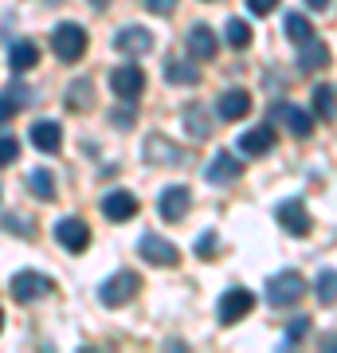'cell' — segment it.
I'll return each mask as SVG.
<instances>
[{"instance_id":"cell-36","label":"cell","mask_w":337,"mask_h":353,"mask_svg":"<svg viewBox=\"0 0 337 353\" xmlns=\"http://www.w3.org/2000/svg\"><path fill=\"white\" fill-rule=\"evenodd\" d=\"M110 122L114 126H134V110H130V106H125V110H114Z\"/></svg>"},{"instance_id":"cell-25","label":"cell","mask_w":337,"mask_h":353,"mask_svg":"<svg viewBox=\"0 0 337 353\" xmlns=\"http://www.w3.org/2000/svg\"><path fill=\"white\" fill-rule=\"evenodd\" d=\"M314 110H318V118H337V94L334 87H314Z\"/></svg>"},{"instance_id":"cell-24","label":"cell","mask_w":337,"mask_h":353,"mask_svg":"<svg viewBox=\"0 0 337 353\" xmlns=\"http://www.w3.org/2000/svg\"><path fill=\"white\" fill-rule=\"evenodd\" d=\"M185 126H188L192 138H208V134H212V122H208L204 106H188V110H185Z\"/></svg>"},{"instance_id":"cell-33","label":"cell","mask_w":337,"mask_h":353,"mask_svg":"<svg viewBox=\"0 0 337 353\" xmlns=\"http://www.w3.org/2000/svg\"><path fill=\"white\" fill-rule=\"evenodd\" d=\"M145 8H150L153 16H169L176 8V0H145Z\"/></svg>"},{"instance_id":"cell-39","label":"cell","mask_w":337,"mask_h":353,"mask_svg":"<svg viewBox=\"0 0 337 353\" xmlns=\"http://www.w3.org/2000/svg\"><path fill=\"white\" fill-rule=\"evenodd\" d=\"M90 4H94V8H106V0H90Z\"/></svg>"},{"instance_id":"cell-29","label":"cell","mask_w":337,"mask_h":353,"mask_svg":"<svg viewBox=\"0 0 337 353\" xmlns=\"http://www.w3.org/2000/svg\"><path fill=\"white\" fill-rule=\"evenodd\" d=\"M67 106H71V110H87V106H90V83H87V79L67 87Z\"/></svg>"},{"instance_id":"cell-18","label":"cell","mask_w":337,"mask_h":353,"mask_svg":"<svg viewBox=\"0 0 337 353\" xmlns=\"http://www.w3.org/2000/svg\"><path fill=\"white\" fill-rule=\"evenodd\" d=\"M188 51H192V59H212L216 51H220V43H216L212 28L208 24H196L192 32H188Z\"/></svg>"},{"instance_id":"cell-12","label":"cell","mask_w":337,"mask_h":353,"mask_svg":"<svg viewBox=\"0 0 337 353\" xmlns=\"http://www.w3.org/2000/svg\"><path fill=\"white\" fill-rule=\"evenodd\" d=\"M275 118L287 122V130L294 138H310L314 134V118L306 110H298V106H290V102H275Z\"/></svg>"},{"instance_id":"cell-2","label":"cell","mask_w":337,"mask_h":353,"mask_svg":"<svg viewBox=\"0 0 337 353\" xmlns=\"http://www.w3.org/2000/svg\"><path fill=\"white\" fill-rule=\"evenodd\" d=\"M51 51L59 55L63 63L83 59V51H87V28L83 24H59L51 32Z\"/></svg>"},{"instance_id":"cell-30","label":"cell","mask_w":337,"mask_h":353,"mask_svg":"<svg viewBox=\"0 0 337 353\" xmlns=\"http://www.w3.org/2000/svg\"><path fill=\"white\" fill-rule=\"evenodd\" d=\"M306 334H310V318H294V322H290V326H287V345H294V341H298V338H306Z\"/></svg>"},{"instance_id":"cell-28","label":"cell","mask_w":337,"mask_h":353,"mask_svg":"<svg viewBox=\"0 0 337 353\" xmlns=\"http://www.w3.org/2000/svg\"><path fill=\"white\" fill-rule=\"evenodd\" d=\"M145 150H150V157H165V165H181V157H185V153L176 150V145H169L165 138H150Z\"/></svg>"},{"instance_id":"cell-3","label":"cell","mask_w":337,"mask_h":353,"mask_svg":"<svg viewBox=\"0 0 337 353\" xmlns=\"http://www.w3.org/2000/svg\"><path fill=\"white\" fill-rule=\"evenodd\" d=\"M138 275L134 271H118L114 279H106L102 283V290H99V303L102 306H122V303H130L134 294H138Z\"/></svg>"},{"instance_id":"cell-13","label":"cell","mask_w":337,"mask_h":353,"mask_svg":"<svg viewBox=\"0 0 337 353\" xmlns=\"http://www.w3.org/2000/svg\"><path fill=\"white\" fill-rule=\"evenodd\" d=\"M114 48L122 51V55H145L153 48V36L145 28H122L118 36H114Z\"/></svg>"},{"instance_id":"cell-16","label":"cell","mask_w":337,"mask_h":353,"mask_svg":"<svg viewBox=\"0 0 337 353\" xmlns=\"http://www.w3.org/2000/svg\"><path fill=\"white\" fill-rule=\"evenodd\" d=\"M204 176H208L212 185H227V181H236V176H239V161H236V153L220 150V153L212 157V161H208Z\"/></svg>"},{"instance_id":"cell-31","label":"cell","mask_w":337,"mask_h":353,"mask_svg":"<svg viewBox=\"0 0 337 353\" xmlns=\"http://www.w3.org/2000/svg\"><path fill=\"white\" fill-rule=\"evenodd\" d=\"M0 157H4V165H12L16 157H20V145H16L12 134H4V145H0Z\"/></svg>"},{"instance_id":"cell-14","label":"cell","mask_w":337,"mask_h":353,"mask_svg":"<svg viewBox=\"0 0 337 353\" xmlns=\"http://www.w3.org/2000/svg\"><path fill=\"white\" fill-rule=\"evenodd\" d=\"M275 150V130H271V122H263V126L247 130L243 138H239V153H247V157H255V153H271Z\"/></svg>"},{"instance_id":"cell-5","label":"cell","mask_w":337,"mask_h":353,"mask_svg":"<svg viewBox=\"0 0 337 353\" xmlns=\"http://www.w3.org/2000/svg\"><path fill=\"white\" fill-rule=\"evenodd\" d=\"M48 290H51V279L39 275V271H20V275H12V283H8V294H12L16 303H36Z\"/></svg>"},{"instance_id":"cell-35","label":"cell","mask_w":337,"mask_h":353,"mask_svg":"<svg viewBox=\"0 0 337 353\" xmlns=\"http://www.w3.org/2000/svg\"><path fill=\"white\" fill-rule=\"evenodd\" d=\"M212 248H216V236H212V232H208V236H200V240H196L200 259H208V255H212Z\"/></svg>"},{"instance_id":"cell-15","label":"cell","mask_w":337,"mask_h":353,"mask_svg":"<svg viewBox=\"0 0 337 353\" xmlns=\"http://www.w3.org/2000/svg\"><path fill=\"white\" fill-rule=\"evenodd\" d=\"M216 110H220V118L224 122H236V118H247V110H251V94L247 90H224L220 94V102H216Z\"/></svg>"},{"instance_id":"cell-22","label":"cell","mask_w":337,"mask_h":353,"mask_svg":"<svg viewBox=\"0 0 337 353\" xmlns=\"http://www.w3.org/2000/svg\"><path fill=\"white\" fill-rule=\"evenodd\" d=\"M224 39H227V48L232 51H243L251 43V28H247V20H227V28H224Z\"/></svg>"},{"instance_id":"cell-17","label":"cell","mask_w":337,"mask_h":353,"mask_svg":"<svg viewBox=\"0 0 337 353\" xmlns=\"http://www.w3.org/2000/svg\"><path fill=\"white\" fill-rule=\"evenodd\" d=\"M322 67H329V48H325L322 39L302 43V48H298V71L314 75V71H322Z\"/></svg>"},{"instance_id":"cell-34","label":"cell","mask_w":337,"mask_h":353,"mask_svg":"<svg viewBox=\"0 0 337 353\" xmlns=\"http://www.w3.org/2000/svg\"><path fill=\"white\" fill-rule=\"evenodd\" d=\"M4 228H8V232H12V236H16V232H20V236H32V228H28V224H24V220H16V216H12V212L4 216Z\"/></svg>"},{"instance_id":"cell-9","label":"cell","mask_w":337,"mask_h":353,"mask_svg":"<svg viewBox=\"0 0 337 353\" xmlns=\"http://www.w3.org/2000/svg\"><path fill=\"white\" fill-rule=\"evenodd\" d=\"M275 220L287 228L290 236H310V212H306L302 201H283L275 208Z\"/></svg>"},{"instance_id":"cell-4","label":"cell","mask_w":337,"mask_h":353,"mask_svg":"<svg viewBox=\"0 0 337 353\" xmlns=\"http://www.w3.org/2000/svg\"><path fill=\"white\" fill-rule=\"evenodd\" d=\"M110 90L122 102H134L141 90H145V71H141V67H134V63L114 67V71H110Z\"/></svg>"},{"instance_id":"cell-1","label":"cell","mask_w":337,"mask_h":353,"mask_svg":"<svg viewBox=\"0 0 337 353\" xmlns=\"http://www.w3.org/2000/svg\"><path fill=\"white\" fill-rule=\"evenodd\" d=\"M306 294V279L298 271H278L267 279V303L271 306H294Z\"/></svg>"},{"instance_id":"cell-7","label":"cell","mask_w":337,"mask_h":353,"mask_svg":"<svg viewBox=\"0 0 337 353\" xmlns=\"http://www.w3.org/2000/svg\"><path fill=\"white\" fill-rule=\"evenodd\" d=\"M251 306H255V294H251V290H243V287L224 290V299H220V322L232 326V322H239L243 314H251Z\"/></svg>"},{"instance_id":"cell-21","label":"cell","mask_w":337,"mask_h":353,"mask_svg":"<svg viewBox=\"0 0 337 353\" xmlns=\"http://www.w3.org/2000/svg\"><path fill=\"white\" fill-rule=\"evenodd\" d=\"M8 63H12V71H32L39 63V48L28 43V39H16L12 48H8Z\"/></svg>"},{"instance_id":"cell-26","label":"cell","mask_w":337,"mask_h":353,"mask_svg":"<svg viewBox=\"0 0 337 353\" xmlns=\"http://www.w3.org/2000/svg\"><path fill=\"white\" fill-rule=\"evenodd\" d=\"M287 36L294 39L298 48H302V43H310V39H314V28H310V20H306L302 12H290V16H287Z\"/></svg>"},{"instance_id":"cell-27","label":"cell","mask_w":337,"mask_h":353,"mask_svg":"<svg viewBox=\"0 0 337 353\" xmlns=\"http://www.w3.org/2000/svg\"><path fill=\"white\" fill-rule=\"evenodd\" d=\"M314 294H318V303L322 306L337 303V271H322L318 283H314Z\"/></svg>"},{"instance_id":"cell-38","label":"cell","mask_w":337,"mask_h":353,"mask_svg":"<svg viewBox=\"0 0 337 353\" xmlns=\"http://www.w3.org/2000/svg\"><path fill=\"white\" fill-rule=\"evenodd\" d=\"M325 350H337V338H325Z\"/></svg>"},{"instance_id":"cell-11","label":"cell","mask_w":337,"mask_h":353,"mask_svg":"<svg viewBox=\"0 0 337 353\" xmlns=\"http://www.w3.org/2000/svg\"><path fill=\"white\" fill-rule=\"evenodd\" d=\"M161 216L169 220V224H176V220H185L188 216V208H192V192L185 189V185H173V189H165L161 192Z\"/></svg>"},{"instance_id":"cell-37","label":"cell","mask_w":337,"mask_h":353,"mask_svg":"<svg viewBox=\"0 0 337 353\" xmlns=\"http://www.w3.org/2000/svg\"><path fill=\"white\" fill-rule=\"evenodd\" d=\"M306 4H310L314 12H325V8H329V0H306Z\"/></svg>"},{"instance_id":"cell-20","label":"cell","mask_w":337,"mask_h":353,"mask_svg":"<svg viewBox=\"0 0 337 353\" xmlns=\"http://www.w3.org/2000/svg\"><path fill=\"white\" fill-rule=\"evenodd\" d=\"M165 83H169V87H196L200 67L185 63V59H169V63H165Z\"/></svg>"},{"instance_id":"cell-32","label":"cell","mask_w":337,"mask_h":353,"mask_svg":"<svg viewBox=\"0 0 337 353\" xmlns=\"http://www.w3.org/2000/svg\"><path fill=\"white\" fill-rule=\"evenodd\" d=\"M247 8H251V16H271L278 8V0H247Z\"/></svg>"},{"instance_id":"cell-10","label":"cell","mask_w":337,"mask_h":353,"mask_svg":"<svg viewBox=\"0 0 337 353\" xmlns=\"http://www.w3.org/2000/svg\"><path fill=\"white\" fill-rule=\"evenodd\" d=\"M55 240H59L67 252H83L90 243V228L83 224V220H75V216H63L59 224H55Z\"/></svg>"},{"instance_id":"cell-23","label":"cell","mask_w":337,"mask_h":353,"mask_svg":"<svg viewBox=\"0 0 337 353\" xmlns=\"http://www.w3.org/2000/svg\"><path fill=\"white\" fill-rule=\"evenodd\" d=\"M28 185H32V192H36L39 201H55V176L48 169H32L28 173Z\"/></svg>"},{"instance_id":"cell-6","label":"cell","mask_w":337,"mask_h":353,"mask_svg":"<svg viewBox=\"0 0 337 353\" xmlns=\"http://www.w3.org/2000/svg\"><path fill=\"white\" fill-rule=\"evenodd\" d=\"M138 252L145 255V259H150L153 267H176V259H181V252H176V243L161 240L157 232H145V236H141Z\"/></svg>"},{"instance_id":"cell-19","label":"cell","mask_w":337,"mask_h":353,"mask_svg":"<svg viewBox=\"0 0 337 353\" xmlns=\"http://www.w3.org/2000/svg\"><path fill=\"white\" fill-rule=\"evenodd\" d=\"M32 145H36L39 153H55L63 145V130L59 122H36L32 126Z\"/></svg>"},{"instance_id":"cell-8","label":"cell","mask_w":337,"mask_h":353,"mask_svg":"<svg viewBox=\"0 0 337 353\" xmlns=\"http://www.w3.org/2000/svg\"><path fill=\"white\" fill-rule=\"evenodd\" d=\"M102 216L106 220H114V224H122V220H134L138 216V196L125 189H114L102 196Z\"/></svg>"}]
</instances>
